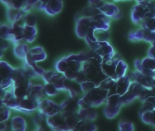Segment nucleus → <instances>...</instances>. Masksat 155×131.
<instances>
[{
    "label": "nucleus",
    "instance_id": "9d476101",
    "mask_svg": "<svg viewBox=\"0 0 155 131\" xmlns=\"http://www.w3.org/2000/svg\"><path fill=\"white\" fill-rule=\"evenodd\" d=\"M153 86L155 87V79H154V80H153Z\"/></svg>",
    "mask_w": 155,
    "mask_h": 131
},
{
    "label": "nucleus",
    "instance_id": "7ed1b4c3",
    "mask_svg": "<svg viewBox=\"0 0 155 131\" xmlns=\"http://www.w3.org/2000/svg\"><path fill=\"white\" fill-rule=\"evenodd\" d=\"M131 76L134 81L147 88L153 86V81L155 79L154 77L145 75L138 71L132 73Z\"/></svg>",
    "mask_w": 155,
    "mask_h": 131
},
{
    "label": "nucleus",
    "instance_id": "423d86ee",
    "mask_svg": "<svg viewBox=\"0 0 155 131\" xmlns=\"http://www.w3.org/2000/svg\"><path fill=\"white\" fill-rule=\"evenodd\" d=\"M141 64L143 67L146 69H148L152 71H155V58H152L150 57H146L142 61Z\"/></svg>",
    "mask_w": 155,
    "mask_h": 131
},
{
    "label": "nucleus",
    "instance_id": "1a4fd4ad",
    "mask_svg": "<svg viewBox=\"0 0 155 131\" xmlns=\"http://www.w3.org/2000/svg\"><path fill=\"white\" fill-rule=\"evenodd\" d=\"M148 54L149 57L155 59V41L152 43V46L148 51Z\"/></svg>",
    "mask_w": 155,
    "mask_h": 131
},
{
    "label": "nucleus",
    "instance_id": "f03ea898",
    "mask_svg": "<svg viewBox=\"0 0 155 131\" xmlns=\"http://www.w3.org/2000/svg\"><path fill=\"white\" fill-rule=\"evenodd\" d=\"M147 87L141 85L136 81L130 83L127 92L120 97V101L123 103H128L137 97H140Z\"/></svg>",
    "mask_w": 155,
    "mask_h": 131
},
{
    "label": "nucleus",
    "instance_id": "6e6552de",
    "mask_svg": "<svg viewBox=\"0 0 155 131\" xmlns=\"http://www.w3.org/2000/svg\"><path fill=\"white\" fill-rule=\"evenodd\" d=\"M143 103L140 110L139 114H141L146 111H152L155 110V104H153L152 103L149 101H144Z\"/></svg>",
    "mask_w": 155,
    "mask_h": 131
},
{
    "label": "nucleus",
    "instance_id": "39448f33",
    "mask_svg": "<svg viewBox=\"0 0 155 131\" xmlns=\"http://www.w3.org/2000/svg\"><path fill=\"white\" fill-rule=\"evenodd\" d=\"M130 84V80L128 77H121L116 84L117 93L120 96H123L127 92Z\"/></svg>",
    "mask_w": 155,
    "mask_h": 131
},
{
    "label": "nucleus",
    "instance_id": "9b49d317",
    "mask_svg": "<svg viewBox=\"0 0 155 131\" xmlns=\"http://www.w3.org/2000/svg\"><path fill=\"white\" fill-rule=\"evenodd\" d=\"M154 112H155V110H154Z\"/></svg>",
    "mask_w": 155,
    "mask_h": 131
},
{
    "label": "nucleus",
    "instance_id": "20e7f679",
    "mask_svg": "<svg viewBox=\"0 0 155 131\" xmlns=\"http://www.w3.org/2000/svg\"><path fill=\"white\" fill-rule=\"evenodd\" d=\"M131 36L132 38L135 40H143L153 43L155 41V31L142 29L137 31Z\"/></svg>",
    "mask_w": 155,
    "mask_h": 131
},
{
    "label": "nucleus",
    "instance_id": "0eeeda50",
    "mask_svg": "<svg viewBox=\"0 0 155 131\" xmlns=\"http://www.w3.org/2000/svg\"><path fill=\"white\" fill-rule=\"evenodd\" d=\"M141 26L143 29L150 31H155V18L146 19L143 22Z\"/></svg>",
    "mask_w": 155,
    "mask_h": 131
},
{
    "label": "nucleus",
    "instance_id": "f257e3e1",
    "mask_svg": "<svg viewBox=\"0 0 155 131\" xmlns=\"http://www.w3.org/2000/svg\"><path fill=\"white\" fill-rule=\"evenodd\" d=\"M150 18H155V16L147 6L139 3L134 7L132 19L135 24L141 25L144 20Z\"/></svg>",
    "mask_w": 155,
    "mask_h": 131
}]
</instances>
